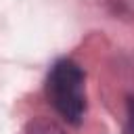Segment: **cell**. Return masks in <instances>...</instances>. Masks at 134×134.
<instances>
[{"label": "cell", "mask_w": 134, "mask_h": 134, "mask_svg": "<svg viewBox=\"0 0 134 134\" xmlns=\"http://www.w3.org/2000/svg\"><path fill=\"white\" fill-rule=\"evenodd\" d=\"M44 92L50 107L69 126H80L84 121L88 109L86 71L77 61L69 57L57 59L46 73Z\"/></svg>", "instance_id": "6da1fadb"}, {"label": "cell", "mask_w": 134, "mask_h": 134, "mask_svg": "<svg viewBox=\"0 0 134 134\" xmlns=\"http://www.w3.org/2000/svg\"><path fill=\"white\" fill-rule=\"evenodd\" d=\"M21 134H67V132L57 121H52L48 117H36V119L25 124Z\"/></svg>", "instance_id": "7a4b0ae2"}, {"label": "cell", "mask_w": 134, "mask_h": 134, "mask_svg": "<svg viewBox=\"0 0 134 134\" xmlns=\"http://www.w3.org/2000/svg\"><path fill=\"white\" fill-rule=\"evenodd\" d=\"M126 134H134V96H128L126 103Z\"/></svg>", "instance_id": "3957f363"}]
</instances>
